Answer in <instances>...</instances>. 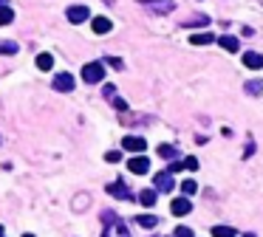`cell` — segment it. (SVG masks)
Instances as JSON below:
<instances>
[{
  "label": "cell",
  "instance_id": "cell-8",
  "mask_svg": "<svg viewBox=\"0 0 263 237\" xmlns=\"http://www.w3.org/2000/svg\"><path fill=\"white\" fill-rule=\"evenodd\" d=\"M190 209H192V204L187 200V198H175L173 204H170V212H173L175 218H184V214L190 212Z\"/></svg>",
  "mask_w": 263,
  "mask_h": 237
},
{
  "label": "cell",
  "instance_id": "cell-13",
  "mask_svg": "<svg viewBox=\"0 0 263 237\" xmlns=\"http://www.w3.org/2000/svg\"><path fill=\"white\" fill-rule=\"evenodd\" d=\"M108 192H111L113 198H119V200H128V198H130V190L125 186V184H111V186H108Z\"/></svg>",
  "mask_w": 263,
  "mask_h": 237
},
{
  "label": "cell",
  "instance_id": "cell-18",
  "mask_svg": "<svg viewBox=\"0 0 263 237\" xmlns=\"http://www.w3.org/2000/svg\"><path fill=\"white\" fill-rule=\"evenodd\" d=\"M12 20H15V12H12V8H9L3 0H0V26H9Z\"/></svg>",
  "mask_w": 263,
  "mask_h": 237
},
{
  "label": "cell",
  "instance_id": "cell-16",
  "mask_svg": "<svg viewBox=\"0 0 263 237\" xmlns=\"http://www.w3.org/2000/svg\"><path fill=\"white\" fill-rule=\"evenodd\" d=\"M209 23V17L207 14H192V17H187V20H184V26H187V28H198V26H207Z\"/></svg>",
  "mask_w": 263,
  "mask_h": 237
},
{
  "label": "cell",
  "instance_id": "cell-21",
  "mask_svg": "<svg viewBox=\"0 0 263 237\" xmlns=\"http://www.w3.org/2000/svg\"><path fill=\"white\" fill-rule=\"evenodd\" d=\"M181 192L184 195H195V192H198V184L195 181H181Z\"/></svg>",
  "mask_w": 263,
  "mask_h": 237
},
{
  "label": "cell",
  "instance_id": "cell-7",
  "mask_svg": "<svg viewBox=\"0 0 263 237\" xmlns=\"http://www.w3.org/2000/svg\"><path fill=\"white\" fill-rule=\"evenodd\" d=\"M173 186H175V181H173V172H170V170L156 175V190L159 192H173Z\"/></svg>",
  "mask_w": 263,
  "mask_h": 237
},
{
  "label": "cell",
  "instance_id": "cell-29",
  "mask_svg": "<svg viewBox=\"0 0 263 237\" xmlns=\"http://www.w3.org/2000/svg\"><path fill=\"white\" fill-rule=\"evenodd\" d=\"M184 166H187L190 172H195V170H198V161H195V158H184Z\"/></svg>",
  "mask_w": 263,
  "mask_h": 237
},
{
  "label": "cell",
  "instance_id": "cell-19",
  "mask_svg": "<svg viewBox=\"0 0 263 237\" xmlns=\"http://www.w3.org/2000/svg\"><path fill=\"white\" fill-rule=\"evenodd\" d=\"M212 34H192L190 37V46H209V42H212Z\"/></svg>",
  "mask_w": 263,
  "mask_h": 237
},
{
  "label": "cell",
  "instance_id": "cell-2",
  "mask_svg": "<svg viewBox=\"0 0 263 237\" xmlns=\"http://www.w3.org/2000/svg\"><path fill=\"white\" fill-rule=\"evenodd\" d=\"M82 79H85L88 85L102 82V79H105V62H88L85 68H82Z\"/></svg>",
  "mask_w": 263,
  "mask_h": 237
},
{
  "label": "cell",
  "instance_id": "cell-12",
  "mask_svg": "<svg viewBox=\"0 0 263 237\" xmlns=\"http://www.w3.org/2000/svg\"><path fill=\"white\" fill-rule=\"evenodd\" d=\"M218 42L223 46V51H229V54H235L240 48V42H238V37H229V34H223V37H218Z\"/></svg>",
  "mask_w": 263,
  "mask_h": 237
},
{
  "label": "cell",
  "instance_id": "cell-17",
  "mask_svg": "<svg viewBox=\"0 0 263 237\" xmlns=\"http://www.w3.org/2000/svg\"><path fill=\"white\" fill-rule=\"evenodd\" d=\"M37 68H40V71H51V68H54V56L51 54H37Z\"/></svg>",
  "mask_w": 263,
  "mask_h": 237
},
{
  "label": "cell",
  "instance_id": "cell-20",
  "mask_svg": "<svg viewBox=\"0 0 263 237\" xmlns=\"http://www.w3.org/2000/svg\"><path fill=\"white\" fill-rule=\"evenodd\" d=\"M212 237H235V226H212Z\"/></svg>",
  "mask_w": 263,
  "mask_h": 237
},
{
  "label": "cell",
  "instance_id": "cell-3",
  "mask_svg": "<svg viewBox=\"0 0 263 237\" xmlns=\"http://www.w3.org/2000/svg\"><path fill=\"white\" fill-rule=\"evenodd\" d=\"M122 150H128V152H144V150H147V142H144V136H128V138L122 142Z\"/></svg>",
  "mask_w": 263,
  "mask_h": 237
},
{
  "label": "cell",
  "instance_id": "cell-23",
  "mask_svg": "<svg viewBox=\"0 0 263 237\" xmlns=\"http://www.w3.org/2000/svg\"><path fill=\"white\" fill-rule=\"evenodd\" d=\"M102 62H105V65H113V68H116V71H122V68H125V62H122L119 56H105Z\"/></svg>",
  "mask_w": 263,
  "mask_h": 237
},
{
  "label": "cell",
  "instance_id": "cell-30",
  "mask_svg": "<svg viewBox=\"0 0 263 237\" xmlns=\"http://www.w3.org/2000/svg\"><path fill=\"white\" fill-rule=\"evenodd\" d=\"M116 96V88L113 85H105V99H113Z\"/></svg>",
  "mask_w": 263,
  "mask_h": 237
},
{
  "label": "cell",
  "instance_id": "cell-6",
  "mask_svg": "<svg viewBox=\"0 0 263 237\" xmlns=\"http://www.w3.org/2000/svg\"><path fill=\"white\" fill-rule=\"evenodd\" d=\"M54 90H60V94H68V90H74V76L68 71L57 74L54 76Z\"/></svg>",
  "mask_w": 263,
  "mask_h": 237
},
{
  "label": "cell",
  "instance_id": "cell-11",
  "mask_svg": "<svg viewBox=\"0 0 263 237\" xmlns=\"http://www.w3.org/2000/svg\"><path fill=\"white\" fill-rule=\"evenodd\" d=\"M91 28H94L96 34H108L113 28V23L108 20V17H94V23H91Z\"/></svg>",
  "mask_w": 263,
  "mask_h": 237
},
{
  "label": "cell",
  "instance_id": "cell-9",
  "mask_svg": "<svg viewBox=\"0 0 263 237\" xmlns=\"http://www.w3.org/2000/svg\"><path fill=\"white\" fill-rule=\"evenodd\" d=\"M243 65H246V68H252V71L263 68V54H257V51H249V54H243Z\"/></svg>",
  "mask_w": 263,
  "mask_h": 237
},
{
  "label": "cell",
  "instance_id": "cell-10",
  "mask_svg": "<svg viewBox=\"0 0 263 237\" xmlns=\"http://www.w3.org/2000/svg\"><path fill=\"white\" fill-rule=\"evenodd\" d=\"M88 8L85 6H71L68 8V20H71V23H82V20H88Z\"/></svg>",
  "mask_w": 263,
  "mask_h": 237
},
{
  "label": "cell",
  "instance_id": "cell-28",
  "mask_svg": "<svg viewBox=\"0 0 263 237\" xmlns=\"http://www.w3.org/2000/svg\"><path fill=\"white\" fill-rule=\"evenodd\" d=\"M105 161H111V164H119V161H122V156H119L116 150H111L108 156H105Z\"/></svg>",
  "mask_w": 263,
  "mask_h": 237
},
{
  "label": "cell",
  "instance_id": "cell-25",
  "mask_svg": "<svg viewBox=\"0 0 263 237\" xmlns=\"http://www.w3.org/2000/svg\"><path fill=\"white\" fill-rule=\"evenodd\" d=\"M173 237H195V234H192V229H190V226H178Z\"/></svg>",
  "mask_w": 263,
  "mask_h": 237
},
{
  "label": "cell",
  "instance_id": "cell-5",
  "mask_svg": "<svg viewBox=\"0 0 263 237\" xmlns=\"http://www.w3.org/2000/svg\"><path fill=\"white\" fill-rule=\"evenodd\" d=\"M128 170L133 175H147L150 172V161H147L144 156H136V158H130L128 161Z\"/></svg>",
  "mask_w": 263,
  "mask_h": 237
},
{
  "label": "cell",
  "instance_id": "cell-27",
  "mask_svg": "<svg viewBox=\"0 0 263 237\" xmlns=\"http://www.w3.org/2000/svg\"><path fill=\"white\" fill-rule=\"evenodd\" d=\"M246 90H249V94H260V90H263V82H246Z\"/></svg>",
  "mask_w": 263,
  "mask_h": 237
},
{
  "label": "cell",
  "instance_id": "cell-15",
  "mask_svg": "<svg viewBox=\"0 0 263 237\" xmlns=\"http://www.w3.org/2000/svg\"><path fill=\"white\" fill-rule=\"evenodd\" d=\"M156 192H159V190H142V192H139V204H142V206H153V204H156Z\"/></svg>",
  "mask_w": 263,
  "mask_h": 237
},
{
  "label": "cell",
  "instance_id": "cell-14",
  "mask_svg": "<svg viewBox=\"0 0 263 237\" xmlns=\"http://www.w3.org/2000/svg\"><path fill=\"white\" fill-rule=\"evenodd\" d=\"M136 223H139L142 229H156V226H159V218H153V214H139Z\"/></svg>",
  "mask_w": 263,
  "mask_h": 237
},
{
  "label": "cell",
  "instance_id": "cell-24",
  "mask_svg": "<svg viewBox=\"0 0 263 237\" xmlns=\"http://www.w3.org/2000/svg\"><path fill=\"white\" fill-rule=\"evenodd\" d=\"M0 54H17L15 42H0Z\"/></svg>",
  "mask_w": 263,
  "mask_h": 237
},
{
  "label": "cell",
  "instance_id": "cell-31",
  "mask_svg": "<svg viewBox=\"0 0 263 237\" xmlns=\"http://www.w3.org/2000/svg\"><path fill=\"white\" fill-rule=\"evenodd\" d=\"M0 237H3V226H0Z\"/></svg>",
  "mask_w": 263,
  "mask_h": 237
},
{
  "label": "cell",
  "instance_id": "cell-26",
  "mask_svg": "<svg viewBox=\"0 0 263 237\" xmlns=\"http://www.w3.org/2000/svg\"><path fill=\"white\" fill-rule=\"evenodd\" d=\"M111 102H113V108H116V110H122V113L128 110V102H125V99H119V96H113Z\"/></svg>",
  "mask_w": 263,
  "mask_h": 237
},
{
  "label": "cell",
  "instance_id": "cell-1",
  "mask_svg": "<svg viewBox=\"0 0 263 237\" xmlns=\"http://www.w3.org/2000/svg\"><path fill=\"white\" fill-rule=\"evenodd\" d=\"M102 220L108 223V226H105V232H102V237H128V229H125V223H122L113 212H105V214H102Z\"/></svg>",
  "mask_w": 263,
  "mask_h": 237
},
{
  "label": "cell",
  "instance_id": "cell-4",
  "mask_svg": "<svg viewBox=\"0 0 263 237\" xmlns=\"http://www.w3.org/2000/svg\"><path fill=\"white\" fill-rule=\"evenodd\" d=\"M142 3L150 8V12H156V14H170V12L175 8L173 0H142Z\"/></svg>",
  "mask_w": 263,
  "mask_h": 237
},
{
  "label": "cell",
  "instance_id": "cell-22",
  "mask_svg": "<svg viewBox=\"0 0 263 237\" xmlns=\"http://www.w3.org/2000/svg\"><path fill=\"white\" fill-rule=\"evenodd\" d=\"M159 156L161 158H175V147H173V144H161V147H159Z\"/></svg>",
  "mask_w": 263,
  "mask_h": 237
},
{
  "label": "cell",
  "instance_id": "cell-32",
  "mask_svg": "<svg viewBox=\"0 0 263 237\" xmlns=\"http://www.w3.org/2000/svg\"><path fill=\"white\" fill-rule=\"evenodd\" d=\"M23 237H34V234H23Z\"/></svg>",
  "mask_w": 263,
  "mask_h": 237
}]
</instances>
